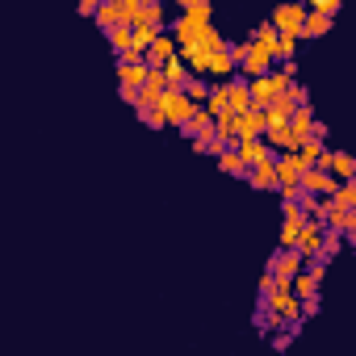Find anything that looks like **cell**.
<instances>
[{
    "instance_id": "1",
    "label": "cell",
    "mask_w": 356,
    "mask_h": 356,
    "mask_svg": "<svg viewBox=\"0 0 356 356\" xmlns=\"http://www.w3.org/2000/svg\"><path fill=\"white\" fill-rule=\"evenodd\" d=\"M197 105H202V101H193L185 88H168V92L159 97L155 113H159V122H163V126H168V122H172V126H185V122L197 113Z\"/></svg>"
},
{
    "instance_id": "2",
    "label": "cell",
    "mask_w": 356,
    "mask_h": 356,
    "mask_svg": "<svg viewBox=\"0 0 356 356\" xmlns=\"http://www.w3.org/2000/svg\"><path fill=\"white\" fill-rule=\"evenodd\" d=\"M151 76V63L147 59H122L118 63V80H122V97L130 101V105H138V88H143V80Z\"/></svg>"
},
{
    "instance_id": "3",
    "label": "cell",
    "mask_w": 356,
    "mask_h": 356,
    "mask_svg": "<svg viewBox=\"0 0 356 356\" xmlns=\"http://www.w3.org/2000/svg\"><path fill=\"white\" fill-rule=\"evenodd\" d=\"M306 17H310V9L302 5V0H289V5H277L273 9V26L281 30V34H293V38H302V30H306Z\"/></svg>"
},
{
    "instance_id": "4",
    "label": "cell",
    "mask_w": 356,
    "mask_h": 356,
    "mask_svg": "<svg viewBox=\"0 0 356 356\" xmlns=\"http://www.w3.org/2000/svg\"><path fill=\"white\" fill-rule=\"evenodd\" d=\"M172 84H168V72L163 67H151V76L143 80V88H138V113H147V109H155L159 105V97L168 92Z\"/></svg>"
},
{
    "instance_id": "5",
    "label": "cell",
    "mask_w": 356,
    "mask_h": 356,
    "mask_svg": "<svg viewBox=\"0 0 356 356\" xmlns=\"http://www.w3.org/2000/svg\"><path fill=\"white\" fill-rule=\"evenodd\" d=\"M302 189H306V193H318V197H331V193L339 189V176L314 163V168H306V172H302Z\"/></svg>"
},
{
    "instance_id": "6",
    "label": "cell",
    "mask_w": 356,
    "mask_h": 356,
    "mask_svg": "<svg viewBox=\"0 0 356 356\" xmlns=\"http://www.w3.org/2000/svg\"><path fill=\"white\" fill-rule=\"evenodd\" d=\"M235 130H239V138H256V134H268V109L252 105L248 113H235Z\"/></svg>"
},
{
    "instance_id": "7",
    "label": "cell",
    "mask_w": 356,
    "mask_h": 356,
    "mask_svg": "<svg viewBox=\"0 0 356 356\" xmlns=\"http://www.w3.org/2000/svg\"><path fill=\"white\" fill-rule=\"evenodd\" d=\"M302 260H306V256H302L298 248H285V252L273 260V277H277L281 285H293V277L302 273Z\"/></svg>"
},
{
    "instance_id": "8",
    "label": "cell",
    "mask_w": 356,
    "mask_h": 356,
    "mask_svg": "<svg viewBox=\"0 0 356 356\" xmlns=\"http://www.w3.org/2000/svg\"><path fill=\"white\" fill-rule=\"evenodd\" d=\"M248 181H252V189H281V172H277V155H268V159H260L252 172H248Z\"/></svg>"
},
{
    "instance_id": "9",
    "label": "cell",
    "mask_w": 356,
    "mask_h": 356,
    "mask_svg": "<svg viewBox=\"0 0 356 356\" xmlns=\"http://www.w3.org/2000/svg\"><path fill=\"white\" fill-rule=\"evenodd\" d=\"M323 227H327L323 218H318V222H306V227L298 231V243H293V248H298L302 256H323Z\"/></svg>"
},
{
    "instance_id": "10",
    "label": "cell",
    "mask_w": 356,
    "mask_h": 356,
    "mask_svg": "<svg viewBox=\"0 0 356 356\" xmlns=\"http://www.w3.org/2000/svg\"><path fill=\"white\" fill-rule=\"evenodd\" d=\"M176 55H181V42H176V38H168V34H159L143 59H147L151 67H163V63H168V59H176Z\"/></svg>"
},
{
    "instance_id": "11",
    "label": "cell",
    "mask_w": 356,
    "mask_h": 356,
    "mask_svg": "<svg viewBox=\"0 0 356 356\" xmlns=\"http://www.w3.org/2000/svg\"><path fill=\"white\" fill-rule=\"evenodd\" d=\"M235 151L243 155V163H248V168H256L260 159H268V155H273L264 134H256V138H239V143H235Z\"/></svg>"
},
{
    "instance_id": "12",
    "label": "cell",
    "mask_w": 356,
    "mask_h": 356,
    "mask_svg": "<svg viewBox=\"0 0 356 356\" xmlns=\"http://www.w3.org/2000/svg\"><path fill=\"white\" fill-rule=\"evenodd\" d=\"M318 168H327V172H335L339 181H348V176H356V159L352 155H343V151H323V159H318Z\"/></svg>"
},
{
    "instance_id": "13",
    "label": "cell",
    "mask_w": 356,
    "mask_h": 356,
    "mask_svg": "<svg viewBox=\"0 0 356 356\" xmlns=\"http://www.w3.org/2000/svg\"><path fill=\"white\" fill-rule=\"evenodd\" d=\"M101 30H113V26H130L126 22V9H122V0H101V9L92 13Z\"/></svg>"
},
{
    "instance_id": "14",
    "label": "cell",
    "mask_w": 356,
    "mask_h": 356,
    "mask_svg": "<svg viewBox=\"0 0 356 356\" xmlns=\"http://www.w3.org/2000/svg\"><path fill=\"white\" fill-rule=\"evenodd\" d=\"M268 147H277V151H298V134H293V126L289 122H281V126H268Z\"/></svg>"
},
{
    "instance_id": "15",
    "label": "cell",
    "mask_w": 356,
    "mask_h": 356,
    "mask_svg": "<svg viewBox=\"0 0 356 356\" xmlns=\"http://www.w3.org/2000/svg\"><path fill=\"white\" fill-rule=\"evenodd\" d=\"M323 151H327V147H323V138H318V134H310V138H302V143H298V151H293V155H298V163H302V168H314V163L323 159Z\"/></svg>"
},
{
    "instance_id": "16",
    "label": "cell",
    "mask_w": 356,
    "mask_h": 356,
    "mask_svg": "<svg viewBox=\"0 0 356 356\" xmlns=\"http://www.w3.org/2000/svg\"><path fill=\"white\" fill-rule=\"evenodd\" d=\"M206 109H210L214 118H227V113H235V109H231V84H218V88H210V97H206Z\"/></svg>"
},
{
    "instance_id": "17",
    "label": "cell",
    "mask_w": 356,
    "mask_h": 356,
    "mask_svg": "<svg viewBox=\"0 0 356 356\" xmlns=\"http://www.w3.org/2000/svg\"><path fill=\"white\" fill-rule=\"evenodd\" d=\"M331 17H335V13H327V9H310V17H306V30H302V38H323V34L331 30Z\"/></svg>"
},
{
    "instance_id": "18",
    "label": "cell",
    "mask_w": 356,
    "mask_h": 356,
    "mask_svg": "<svg viewBox=\"0 0 356 356\" xmlns=\"http://www.w3.org/2000/svg\"><path fill=\"white\" fill-rule=\"evenodd\" d=\"M289 126H293V134H298V143H302V138H310V134H314V126H318V122H314L310 105H298V109H293V118H289Z\"/></svg>"
},
{
    "instance_id": "19",
    "label": "cell",
    "mask_w": 356,
    "mask_h": 356,
    "mask_svg": "<svg viewBox=\"0 0 356 356\" xmlns=\"http://www.w3.org/2000/svg\"><path fill=\"white\" fill-rule=\"evenodd\" d=\"M163 72H168V84H172V88H185L193 67L185 63V55H176V59H168V63H163Z\"/></svg>"
},
{
    "instance_id": "20",
    "label": "cell",
    "mask_w": 356,
    "mask_h": 356,
    "mask_svg": "<svg viewBox=\"0 0 356 356\" xmlns=\"http://www.w3.org/2000/svg\"><path fill=\"white\" fill-rule=\"evenodd\" d=\"M109 47L126 59V55H130V47H134V26H113V30H109Z\"/></svg>"
},
{
    "instance_id": "21",
    "label": "cell",
    "mask_w": 356,
    "mask_h": 356,
    "mask_svg": "<svg viewBox=\"0 0 356 356\" xmlns=\"http://www.w3.org/2000/svg\"><path fill=\"white\" fill-rule=\"evenodd\" d=\"M256 101H252V84H239V80H231V109L235 113H248Z\"/></svg>"
},
{
    "instance_id": "22",
    "label": "cell",
    "mask_w": 356,
    "mask_h": 356,
    "mask_svg": "<svg viewBox=\"0 0 356 356\" xmlns=\"http://www.w3.org/2000/svg\"><path fill=\"white\" fill-rule=\"evenodd\" d=\"M318 281H323V277H314V273L306 268V273L293 277V293H298L302 302H306V298H318Z\"/></svg>"
},
{
    "instance_id": "23",
    "label": "cell",
    "mask_w": 356,
    "mask_h": 356,
    "mask_svg": "<svg viewBox=\"0 0 356 356\" xmlns=\"http://www.w3.org/2000/svg\"><path fill=\"white\" fill-rule=\"evenodd\" d=\"M159 22H163L159 0H143V13H138V22H134V26H155V30H159Z\"/></svg>"
},
{
    "instance_id": "24",
    "label": "cell",
    "mask_w": 356,
    "mask_h": 356,
    "mask_svg": "<svg viewBox=\"0 0 356 356\" xmlns=\"http://www.w3.org/2000/svg\"><path fill=\"white\" fill-rule=\"evenodd\" d=\"M331 197H335V202H339L343 210H352V206H356V176H348V181H343V185H339V189H335Z\"/></svg>"
},
{
    "instance_id": "25",
    "label": "cell",
    "mask_w": 356,
    "mask_h": 356,
    "mask_svg": "<svg viewBox=\"0 0 356 356\" xmlns=\"http://www.w3.org/2000/svg\"><path fill=\"white\" fill-rule=\"evenodd\" d=\"M185 92H189L193 101H202V105H206V97H210V84H206V76H197V72H193V76H189V84H185Z\"/></svg>"
},
{
    "instance_id": "26",
    "label": "cell",
    "mask_w": 356,
    "mask_h": 356,
    "mask_svg": "<svg viewBox=\"0 0 356 356\" xmlns=\"http://www.w3.org/2000/svg\"><path fill=\"white\" fill-rule=\"evenodd\" d=\"M218 163H222V172H235V176H239V172L248 168V163H243V155H239L235 147H227V151L218 155Z\"/></svg>"
},
{
    "instance_id": "27",
    "label": "cell",
    "mask_w": 356,
    "mask_h": 356,
    "mask_svg": "<svg viewBox=\"0 0 356 356\" xmlns=\"http://www.w3.org/2000/svg\"><path fill=\"white\" fill-rule=\"evenodd\" d=\"M298 42H302V38H293V34H281V47H277V59H293V51H298Z\"/></svg>"
},
{
    "instance_id": "28",
    "label": "cell",
    "mask_w": 356,
    "mask_h": 356,
    "mask_svg": "<svg viewBox=\"0 0 356 356\" xmlns=\"http://www.w3.org/2000/svg\"><path fill=\"white\" fill-rule=\"evenodd\" d=\"M176 5H181V9H193V5H202V0H176Z\"/></svg>"
}]
</instances>
